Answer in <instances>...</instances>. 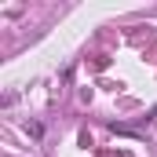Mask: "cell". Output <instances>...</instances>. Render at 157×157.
<instances>
[]
</instances>
